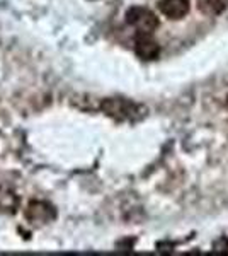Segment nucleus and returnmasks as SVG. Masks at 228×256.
Returning a JSON list of instances; mask_svg holds the SVG:
<instances>
[{
    "mask_svg": "<svg viewBox=\"0 0 228 256\" xmlns=\"http://www.w3.org/2000/svg\"><path fill=\"white\" fill-rule=\"evenodd\" d=\"M99 110L116 122H136L147 113L145 106L126 98H104L99 102Z\"/></svg>",
    "mask_w": 228,
    "mask_h": 256,
    "instance_id": "obj_1",
    "label": "nucleus"
},
{
    "mask_svg": "<svg viewBox=\"0 0 228 256\" xmlns=\"http://www.w3.org/2000/svg\"><path fill=\"white\" fill-rule=\"evenodd\" d=\"M126 22L138 31V34H153L159 28V18L147 7H131L126 12Z\"/></svg>",
    "mask_w": 228,
    "mask_h": 256,
    "instance_id": "obj_2",
    "label": "nucleus"
},
{
    "mask_svg": "<svg viewBox=\"0 0 228 256\" xmlns=\"http://www.w3.org/2000/svg\"><path fill=\"white\" fill-rule=\"evenodd\" d=\"M24 218L32 226H46L51 224L56 218V208L51 204L43 200L29 202V205L24 210Z\"/></svg>",
    "mask_w": 228,
    "mask_h": 256,
    "instance_id": "obj_3",
    "label": "nucleus"
},
{
    "mask_svg": "<svg viewBox=\"0 0 228 256\" xmlns=\"http://www.w3.org/2000/svg\"><path fill=\"white\" fill-rule=\"evenodd\" d=\"M135 53L142 60H157L160 55V44L152 38V34H138L135 40Z\"/></svg>",
    "mask_w": 228,
    "mask_h": 256,
    "instance_id": "obj_4",
    "label": "nucleus"
},
{
    "mask_svg": "<svg viewBox=\"0 0 228 256\" xmlns=\"http://www.w3.org/2000/svg\"><path fill=\"white\" fill-rule=\"evenodd\" d=\"M159 9L165 18L179 20L189 12V0H160Z\"/></svg>",
    "mask_w": 228,
    "mask_h": 256,
    "instance_id": "obj_5",
    "label": "nucleus"
},
{
    "mask_svg": "<svg viewBox=\"0 0 228 256\" xmlns=\"http://www.w3.org/2000/svg\"><path fill=\"white\" fill-rule=\"evenodd\" d=\"M20 198L9 186H0V214L2 216H14L17 214Z\"/></svg>",
    "mask_w": 228,
    "mask_h": 256,
    "instance_id": "obj_6",
    "label": "nucleus"
},
{
    "mask_svg": "<svg viewBox=\"0 0 228 256\" xmlns=\"http://www.w3.org/2000/svg\"><path fill=\"white\" fill-rule=\"evenodd\" d=\"M227 0H198V9L206 16H218L225 10Z\"/></svg>",
    "mask_w": 228,
    "mask_h": 256,
    "instance_id": "obj_7",
    "label": "nucleus"
},
{
    "mask_svg": "<svg viewBox=\"0 0 228 256\" xmlns=\"http://www.w3.org/2000/svg\"><path fill=\"white\" fill-rule=\"evenodd\" d=\"M227 106H228V99H227Z\"/></svg>",
    "mask_w": 228,
    "mask_h": 256,
    "instance_id": "obj_8",
    "label": "nucleus"
}]
</instances>
